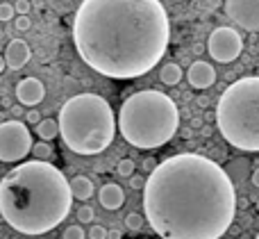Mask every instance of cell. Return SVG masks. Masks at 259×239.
<instances>
[{
  "mask_svg": "<svg viewBox=\"0 0 259 239\" xmlns=\"http://www.w3.org/2000/svg\"><path fill=\"white\" fill-rule=\"evenodd\" d=\"M234 214L232 180L205 155H170L146 180L143 217L161 239H221Z\"/></svg>",
  "mask_w": 259,
  "mask_h": 239,
  "instance_id": "6da1fadb",
  "label": "cell"
},
{
  "mask_svg": "<svg viewBox=\"0 0 259 239\" xmlns=\"http://www.w3.org/2000/svg\"><path fill=\"white\" fill-rule=\"evenodd\" d=\"M170 21L159 0H82L73 44L82 62L112 80H134L161 62Z\"/></svg>",
  "mask_w": 259,
  "mask_h": 239,
  "instance_id": "7a4b0ae2",
  "label": "cell"
},
{
  "mask_svg": "<svg viewBox=\"0 0 259 239\" xmlns=\"http://www.w3.org/2000/svg\"><path fill=\"white\" fill-rule=\"evenodd\" d=\"M71 182L50 162H23L0 180V214L21 235H46L68 217Z\"/></svg>",
  "mask_w": 259,
  "mask_h": 239,
  "instance_id": "3957f363",
  "label": "cell"
},
{
  "mask_svg": "<svg viewBox=\"0 0 259 239\" xmlns=\"http://www.w3.org/2000/svg\"><path fill=\"white\" fill-rule=\"evenodd\" d=\"M116 126L123 139L134 148H161L178 132L180 109L164 91L143 89L123 100Z\"/></svg>",
  "mask_w": 259,
  "mask_h": 239,
  "instance_id": "277c9868",
  "label": "cell"
},
{
  "mask_svg": "<svg viewBox=\"0 0 259 239\" xmlns=\"http://www.w3.org/2000/svg\"><path fill=\"white\" fill-rule=\"evenodd\" d=\"M59 137L77 155H98L107 150L116 135L114 109L98 94H77L59 112Z\"/></svg>",
  "mask_w": 259,
  "mask_h": 239,
  "instance_id": "5b68a950",
  "label": "cell"
},
{
  "mask_svg": "<svg viewBox=\"0 0 259 239\" xmlns=\"http://www.w3.org/2000/svg\"><path fill=\"white\" fill-rule=\"evenodd\" d=\"M216 126L234 148L259 153V75L241 77L221 94Z\"/></svg>",
  "mask_w": 259,
  "mask_h": 239,
  "instance_id": "8992f818",
  "label": "cell"
},
{
  "mask_svg": "<svg viewBox=\"0 0 259 239\" xmlns=\"http://www.w3.org/2000/svg\"><path fill=\"white\" fill-rule=\"evenodd\" d=\"M32 135L18 118L0 123V162H21L32 153Z\"/></svg>",
  "mask_w": 259,
  "mask_h": 239,
  "instance_id": "52a82bcc",
  "label": "cell"
},
{
  "mask_svg": "<svg viewBox=\"0 0 259 239\" xmlns=\"http://www.w3.org/2000/svg\"><path fill=\"white\" fill-rule=\"evenodd\" d=\"M207 50H209L211 59L221 64H230L239 59V55L243 53V36L234 27H214L209 39H207Z\"/></svg>",
  "mask_w": 259,
  "mask_h": 239,
  "instance_id": "ba28073f",
  "label": "cell"
},
{
  "mask_svg": "<svg viewBox=\"0 0 259 239\" xmlns=\"http://www.w3.org/2000/svg\"><path fill=\"white\" fill-rule=\"evenodd\" d=\"M223 9L239 27L248 32L259 30V0H225Z\"/></svg>",
  "mask_w": 259,
  "mask_h": 239,
  "instance_id": "9c48e42d",
  "label": "cell"
},
{
  "mask_svg": "<svg viewBox=\"0 0 259 239\" xmlns=\"http://www.w3.org/2000/svg\"><path fill=\"white\" fill-rule=\"evenodd\" d=\"M16 98H18V103L25 105V107L39 105L41 100L46 98L44 82L36 80V77H23V80L16 85Z\"/></svg>",
  "mask_w": 259,
  "mask_h": 239,
  "instance_id": "30bf717a",
  "label": "cell"
},
{
  "mask_svg": "<svg viewBox=\"0 0 259 239\" xmlns=\"http://www.w3.org/2000/svg\"><path fill=\"white\" fill-rule=\"evenodd\" d=\"M187 77H189V85H191L193 89H209V87L216 82V71L211 64L198 59V62H193L191 66H189Z\"/></svg>",
  "mask_w": 259,
  "mask_h": 239,
  "instance_id": "8fae6325",
  "label": "cell"
},
{
  "mask_svg": "<svg viewBox=\"0 0 259 239\" xmlns=\"http://www.w3.org/2000/svg\"><path fill=\"white\" fill-rule=\"evenodd\" d=\"M27 62H30V46L23 39H12L7 44V50H5V64L9 68H14V71H18Z\"/></svg>",
  "mask_w": 259,
  "mask_h": 239,
  "instance_id": "7c38bea8",
  "label": "cell"
},
{
  "mask_svg": "<svg viewBox=\"0 0 259 239\" xmlns=\"http://www.w3.org/2000/svg\"><path fill=\"white\" fill-rule=\"evenodd\" d=\"M98 201L105 210H118V208H123V203H125V194H123V189L116 185V182H107V185L100 187Z\"/></svg>",
  "mask_w": 259,
  "mask_h": 239,
  "instance_id": "4fadbf2b",
  "label": "cell"
},
{
  "mask_svg": "<svg viewBox=\"0 0 259 239\" xmlns=\"http://www.w3.org/2000/svg\"><path fill=\"white\" fill-rule=\"evenodd\" d=\"M94 182L89 180L87 176H75L71 180V194H73V198H77V201H89L91 196H94Z\"/></svg>",
  "mask_w": 259,
  "mask_h": 239,
  "instance_id": "5bb4252c",
  "label": "cell"
},
{
  "mask_svg": "<svg viewBox=\"0 0 259 239\" xmlns=\"http://www.w3.org/2000/svg\"><path fill=\"white\" fill-rule=\"evenodd\" d=\"M182 77H184V71L180 68V64H175V62L164 64V66H161V71H159V80L164 82V85H168V87L180 85V80H182Z\"/></svg>",
  "mask_w": 259,
  "mask_h": 239,
  "instance_id": "9a60e30c",
  "label": "cell"
},
{
  "mask_svg": "<svg viewBox=\"0 0 259 239\" xmlns=\"http://www.w3.org/2000/svg\"><path fill=\"white\" fill-rule=\"evenodd\" d=\"M36 135L41 141H53L59 135V123L53 118H41V123L36 126Z\"/></svg>",
  "mask_w": 259,
  "mask_h": 239,
  "instance_id": "2e32d148",
  "label": "cell"
},
{
  "mask_svg": "<svg viewBox=\"0 0 259 239\" xmlns=\"http://www.w3.org/2000/svg\"><path fill=\"white\" fill-rule=\"evenodd\" d=\"M32 155H34V160H39V162H48V160H53L55 150L48 141H39V144L32 146Z\"/></svg>",
  "mask_w": 259,
  "mask_h": 239,
  "instance_id": "e0dca14e",
  "label": "cell"
},
{
  "mask_svg": "<svg viewBox=\"0 0 259 239\" xmlns=\"http://www.w3.org/2000/svg\"><path fill=\"white\" fill-rule=\"evenodd\" d=\"M143 219L146 217H141V214H137V212H130L125 217V228H130L132 232H139L143 228Z\"/></svg>",
  "mask_w": 259,
  "mask_h": 239,
  "instance_id": "ac0fdd59",
  "label": "cell"
},
{
  "mask_svg": "<svg viewBox=\"0 0 259 239\" xmlns=\"http://www.w3.org/2000/svg\"><path fill=\"white\" fill-rule=\"evenodd\" d=\"M116 173L118 176H123V178H132L134 176V160H130V157L121 160L118 167H116Z\"/></svg>",
  "mask_w": 259,
  "mask_h": 239,
  "instance_id": "d6986e66",
  "label": "cell"
},
{
  "mask_svg": "<svg viewBox=\"0 0 259 239\" xmlns=\"http://www.w3.org/2000/svg\"><path fill=\"white\" fill-rule=\"evenodd\" d=\"M96 219V212L91 205H82V208H77V221L80 223H91Z\"/></svg>",
  "mask_w": 259,
  "mask_h": 239,
  "instance_id": "ffe728a7",
  "label": "cell"
},
{
  "mask_svg": "<svg viewBox=\"0 0 259 239\" xmlns=\"http://www.w3.org/2000/svg\"><path fill=\"white\" fill-rule=\"evenodd\" d=\"M62 239H87V232L82 230L80 226H68L66 230H64Z\"/></svg>",
  "mask_w": 259,
  "mask_h": 239,
  "instance_id": "44dd1931",
  "label": "cell"
},
{
  "mask_svg": "<svg viewBox=\"0 0 259 239\" xmlns=\"http://www.w3.org/2000/svg\"><path fill=\"white\" fill-rule=\"evenodd\" d=\"M14 16H16V12H14V5H9V3H0V21L7 23V21H12Z\"/></svg>",
  "mask_w": 259,
  "mask_h": 239,
  "instance_id": "7402d4cb",
  "label": "cell"
},
{
  "mask_svg": "<svg viewBox=\"0 0 259 239\" xmlns=\"http://www.w3.org/2000/svg\"><path fill=\"white\" fill-rule=\"evenodd\" d=\"M146 180H148V178H143L141 173H134V176L130 178V187H132V189H137V191H141V189H146Z\"/></svg>",
  "mask_w": 259,
  "mask_h": 239,
  "instance_id": "603a6c76",
  "label": "cell"
},
{
  "mask_svg": "<svg viewBox=\"0 0 259 239\" xmlns=\"http://www.w3.org/2000/svg\"><path fill=\"white\" fill-rule=\"evenodd\" d=\"M89 239H107V228L105 226H91L89 228Z\"/></svg>",
  "mask_w": 259,
  "mask_h": 239,
  "instance_id": "cb8c5ba5",
  "label": "cell"
},
{
  "mask_svg": "<svg viewBox=\"0 0 259 239\" xmlns=\"http://www.w3.org/2000/svg\"><path fill=\"white\" fill-rule=\"evenodd\" d=\"M30 0H16V5H14V12H16V16H27V12H30Z\"/></svg>",
  "mask_w": 259,
  "mask_h": 239,
  "instance_id": "d4e9b609",
  "label": "cell"
},
{
  "mask_svg": "<svg viewBox=\"0 0 259 239\" xmlns=\"http://www.w3.org/2000/svg\"><path fill=\"white\" fill-rule=\"evenodd\" d=\"M32 27V18L30 16H16V30L27 32Z\"/></svg>",
  "mask_w": 259,
  "mask_h": 239,
  "instance_id": "484cf974",
  "label": "cell"
},
{
  "mask_svg": "<svg viewBox=\"0 0 259 239\" xmlns=\"http://www.w3.org/2000/svg\"><path fill=\"white\" fill-rule=\"evenodd\" d=\"M25 121H27V123H34V126H39V123H41L39 112H36L34 107H32V109H27V114H25Z\"/></svg>",
  "mask_w": 259,
  "mask_h": 239,
  "instance_id": "4316f807",
  "label": "cell"
},
{
  "mask_svg": "<svg viewBox=\"0 0 259 239\" xmlns=\"http://www.w3.org/2000/svg\"><path fill=\"white\" fill-rule=\"evenodd\" d=\"M155 169H157V160H152V157H146V160H143V171L152 173Z\"/></svg>",
  "mask_w": 259,
  "mask_h": 239,
  "instance_id": "83f0119b",
  "label": "cell"
},
{
  "mask_svg": "<svg viewBox=\"0 0 259 239\" xmlns=\"http://www.w3.org/2000/svg\"><path fill=\"white\" fill-rule=\"evenodd\" d=\"M107 239H123L121 230H107Z\"/></svg>",
  "mask_w": 259,
  "mask_h": 239,
  "instance_id": "f1b7e54d",
  "label": "cell"
},
{
  "mask_svg": "<svg viewBox=\"0 0 259 239\" xmlns=\"http://www.w3.org/2000/svg\"><path fill=\"white\" fill-rule=\"evenodd\" d=\"M252 185L259 187V169H255V171H252Z\"/></svg>",
  "mask_w": 259,
  "mask_h": 239,
  "instance_id": "f546056e",
  "label": "cell"
},
{
  "mask_svg": "<svg viewBox=\"0 0 259 239\" xmlns=\"http://www.w3.org/2000/svg\"><path fill=\"white\" fill-rule=\"evenodd\" d=\"M5 66H7V64H5V57H3V55H0V73L5 71Z\"/></svg>",
  "mask_w": 259,
  "mask_h": 239,
  "instance_id": "4dcf8cb0",
  "label": "cell"
},
{
  "mask_svg": "<svg viewBox=\"0 0 259 239\" xmlns=\"http://www.w3.org/2000/svg\"><path fill=\"white\" fill-rule=\"evenodd\" d=\"M255 208H257V212H259V201H257V203H255Z\"/></svg>",
  "mask_w": 259,
  "mask_h": 239,
  "instance_id": "1f68e13d",
  "label": "cell"
},
{
  "mask_svg": "<svg viewBox=\"0 0 259 239\" xmlns=\"http://www.w3.org/2000/svg\"><path fill=\"white\" fill-rule=\"evenodd\" d=\"M255 239H259V235H257V237H255Z\"/></svg>",
  "mask_w": 259,
  "mask_h": 239,
  "instance_id": "d6a6232c",
  "label": "cell"
},
{
  "mask_svg": "<svg viewBox=\"0 0 259 239\" xmlns=\"http://www.w3.org/2000/svg\"><path fill=\"white\" fill-rule=\"evenodd\" d=\"M14 239H16V237H14Z\"/></svg>",
  "mask_w": 259,
  "mask_h": 239,
  "instance_id": "836d02e7",
  "label": "cell"
},
{
  "mask_svg": "<svg viewBox=\"0 0 259 239\" xmlns=\"http://www.w3.org/2000/svg\"><path fill=\"white\" fill-rule=\"evenodd\" d=\"M257 48H259V46H257Z\"/></svg>",
  "mask_w": 259,
  "mask_h": 239,
  "instance_id": "e575fe53",
  "label": "cell"
}]
</instances>
